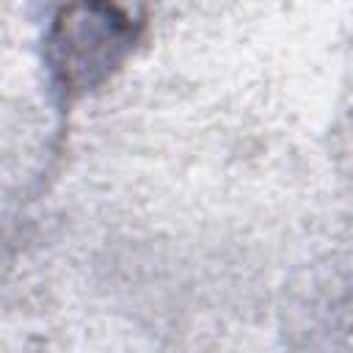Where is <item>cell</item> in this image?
<instances>
[{"instance_id": "obj_1", "label": "cell", "mask_w": 353, "mask_h": 353, "mask_svg": "<svg viewBox=\"0 0 353 353\" xmlns=\"http://www.w3.org/2000/svg\"><path fill=\"white\" fill-rule=\"evenodd\" d=\"M146 30L119 6H63L44 33V69L61 108L108 83Z\"/></svg>"}]
</instances>
